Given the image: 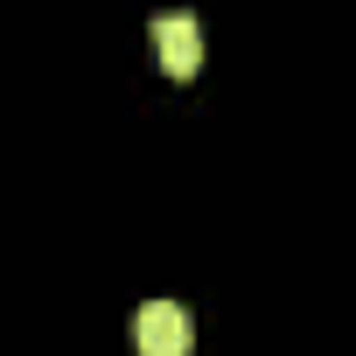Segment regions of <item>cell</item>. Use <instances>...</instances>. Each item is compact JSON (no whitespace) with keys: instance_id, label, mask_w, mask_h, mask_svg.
Returning a JSON list of instances; mask_svg holds the SVG:
<instances>
[{"instance_id":"2","label":"cell","mask_w":356,"mask_h":356,"mask_svg":"<svg viewBox=\"0 0 356 356\" xmlns=\"http://www.w3.org/2000/svg\"><path fill=\"white\" fill-rule=\"evenodd\" d=\"M133 342H140V356H189V307L147 300L133 314Z\"/></svg>"},{"instance_id":"1","label":"cell","mask_w":356,"mask_h":356,"mask_svg":"<svg viewBox=\"0 0 356 356\" xmlns=\"http://www.w3.org/2000/svg\"><path fill=\"white\" fill-rule=\"evenodd\" d=\"M154 56H161V70L168 77H196L203 70V29H196V15H154Z\"/></svg>"}]
</instances>
